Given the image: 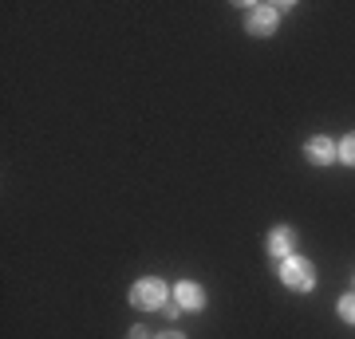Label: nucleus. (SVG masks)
Masks as SVG:
<instances>
[{"label":"nucleus","mask_w":355,"mask_h":339,"mask_svg":"<svg viewBox=\"0 0 355 339\" xmlns=\"http://www.w3.org/2000/svg\"><path fill=\"white\" fill-rule=\"evenodd\" d=\"M280 284L292 292H312L316 288V264L308 261V257H300V252L284 257L280 261Z\"/></svg>","instance_id":"nucleus-1"},{"label":"nucleus","mask_w":355,"mask_h":339,"mask_svg":"<svg viewBox=\"0 0 355 339\" xmlns=\"http://www.w3.org/2000/svg\"><path fill=\"white\" fill-rule=\"evenodd\" d=\"M170 300H174V292L166 288V280H158V277H142L130 288V304L135 308H146V312H166Z\"/></svg>","instance_id":"nucleus-2"},{"label":"nucleus","mask_w":355,"mask_h":339,"mask_svg":"<svg viewBox=\"0 0 355 339\" xmlns=\"http://www.w3.org/2000/svg\"><path fill=\"white\" fill-rule=\"evenodd\" d=\"M280 24V4H249V36H272Z\"/></svg>","instance_id":"nucleus-3"},{"label":"nucleus","mask_w":355,"mask_h":339,"mask_svg":"<svg viewBox=\"0 0 355 339\" xmlns=\"http://www.w3.org/2000/svg\"><path fill=\"white\" fill-rule=\"evenodd\" d=\"M174 304H178V312H202L205 308V288L193 284V280H182V284H174Z\"/></svg>","instance_id":"nucleus-4"},{"label":"nucleus","mask_w":355,"mask_h":339,"mask_svg":"<svg viewBox=\"0 0 355 339\" xmlns=\"http://www.w3.org/2000/svg\"><path fill=\"white\" fill-rule=\"evenodd\" d=\"M268 257H277V261H284V257H292L296 252V229L292 225H277L272 233H268Z\"/></svg>","instance_id":"nucleus-5"},{"label":"nucleus","mask_w":355,"mask_h":339,"mask_svg":"<svg viewBox=\"0 0 355 339\" xmlns=\"http://www.w3.org/2000/svg\"><path fill=\"white\" fill-rule=\"evenodd\" d=\"M304 158L312 166H328V162H340V154H336V142L328 134H316V139H308L304 146Z\"/></svg>","instance_id":"nucleus-6"},{"label":"nucleus","mask_w":355,"mask_h":339,"mask_svg":"<svg viewBox=\"0 0 355 339\" xmlns=\"http://www.w3.org/2000/svg\"><path fill=\"white\" fill-rule=\"evenodd\" d=\"M336 154H340L343 166H355V130H352L343 142H336Z\"/></svg>","instance_id":"nucleus-7"},{"label":"nucleus","mask_w":355,"mask_h":339,"mask_svg":"<svg viewBox=\"0 0 355 339\" xmlns=\"http://www.w3.org/2000/svg\"><path fill=\"white\" fill-rule=\"evenodd\" d=\"M340 315L347 320V324H355V292H347V296H340Z\"/></svg>","instance_id":"nucleus-8"},{"label":"nucleus","mask_w":355,"mask_h":339,"mask_svg":"<svg viewBox=\"0 0 355 339\" xmlns=\"http://www.w3.org/2000/svg\"><path fill=\"white\" fill-rule=\"evenodd\" d=\"M154 339H186L182 331H162V336H154Z\"/></svg>","instance_id":"nucleus-9"},{"label":"nucleus","mask_w":355,"mask_h":339,"mask_svg":"<svg viewBox=\"0 0 355 339\" xmlns=\"http://www.w3.org/2000/svg\"><path fill=\"white\" fill-rule=\"evenodd\" d=\"M127 339H146V327H135V331H130Z\"/></svg>","instance_id":"nucleus-10"}]
</instances>
